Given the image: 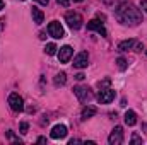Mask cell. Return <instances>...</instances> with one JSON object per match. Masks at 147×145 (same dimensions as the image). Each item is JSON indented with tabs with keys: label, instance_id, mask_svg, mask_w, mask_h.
Returning a JSON list of instances; mask_svg holds the SVG:
<instances>
[{
	"label": "cell",
	"instance_id": "obj_11",
	"mask_svg": "<svg viewBox=\"0 0 147 145\" xmlns=\"http://www.w3.org/2000/svg\"><path fill=\"white\" fill-rule=\"evenodd\" d=\"M87 29H89V31H96V33L101 34V36H106V29H105L103 22H99V21H96V19H92V21L87 22Z\"/></svg>",
	"mask_w": 147,
	"mask_h": 145
},
{
	"label": "cell",
	"instance_id": "obj_29",
	"mask_svg": "<svg viewBox=\"0 0 147 145\" xmlns=\"http://www.w3.org/2000/svg\"><path fill=\"white\" fill-rule=\"evenodd\" d=\"M144 130H146V133H147V125H144Z\"/></svg>",
	"mask_w": 147,
	"mask_h": 145
},
{
	"label": "cell",
	"instance_id": "obj_21",
	"mask_svg": "<svg viewBox=\"0 0 147 145\" xmlns=\"http://www.w3.org/2000/svg\"><path fill=\"white\" fill-rule=\"evenodd\" d=\"M19 128H21V133H28V130H29V125H28L26 121H22Z\"/></svg>",
	"mask_w": 147,
	"mask_h": 145
},
{
	"label": "cell",
	"instance_id": "obj_3",
	"mask_svg": "<svg viewBox=\"0 0 147 145\" xmlns=\"http://www.w3.org/2000/svg\"><path fill=\"white\" fill-rule=\"evenodd\" d=\"M65 21H67V24H69V28L70 29H80L82 28V15L79 14V12H67L65 14Z\"/></svg>",
	"mask_w": 147,
	"mask_h": 145
},
{
	"label": "cell",
	"instance_id": "obj_6",
	"mask_svg": "<svg viewBox=\"0 0 147 145\" xmlns=\"http://www.w3.org/2000/svg\"><path fill=\"white\" fill-rule=\"evenodd\" d=\"M108 144L110 145H120L123 144V128L121 126H115L113 132L108 137Z\"/></svg>",
	"mask_w": 147,
	"mask_h": 145
},
{
	"label": "cell",
	"instance_id": "obj_7",
	"mask_svg": "<svg viewBox=\"0 0 147 145\" xmlns=\"http://www.w3.org/2000/svg\"><path fill=\"white\" fill-rule=\"evenodd\" d=\"M115 91L113 89H101L99 91V94H98V101H99V104H110L111 101L115 99Z\"/></svg>",
	"mask_w": 147,
	"mask_h": 145
},
{
	"label": "cell",
	"instance_id": "obj_27",
	"mask_svg": "<svg viewBox=\"0 0 147 145\" xmlns=\"http://www.w3.org/2000/svg\"><path fill=\"white\" fill-rule=\"evenodd\" d=\"M38 142H39V144H45V142H46V138H45V137H39V138H38Z\"/></svg>",
	"mask_w": 147,
	"mask_h": 145
},
{
	"label": "cell",
	"instance_id": "obj_1",
	"mask_svg": "<svg viewBox=\"0 0 147 145\" xmlns=\"http://www.w3.org/2000/svg\"><path fill=\"white\" fill-rule=\"evenodd\" d=\"M115 15L116 19L125 24V26H137L142 22V14L140 10L128 0H121V3L115 9Z\"/></svg>",
	"mask_w": 147,
	"mask_h": 145
},
{
	"label": "cell",
	"instance_id": "obj_23",
	"mask_svg": "<svg viewBox=\"0 0 147 145\" xmlns=\"http://www.w3.org/2000/svg\"><path fill=\"white\" fill-rule=\"evenodd\" d=\"M140 7H142V9L147 12V0H142V2H140Z\"/></svg>",
	"mask_w": 147,
	"mask_h": 145
},
{
	"label": "cell",
	"instance_id": "obj_30",
	"mask_svg": "<svg viewBox=\"0 0 147 145\" xmlns=\"http://www.w3.org/2000/svg\"><path fill=\"white\" fill-rule=\"evenodd\" d=\"M74 2H82V0H74Z\"/></svg>",
	"mask_w": 147,
	"mask_h": 145
},
{
	"label": "cell",
	"instance_id": "obj_28",
	"mask_svg": "<svg viewBox=\"0 0 147 145\" xmlns=\"http://www.w3.org/2000/svg\"><path fill=\"white\" fill-rule=\"evenodd\" d=\"M3 7H5V3H3V2H2V0H0V10H2V9H3Z\"/></svg>",
	"mask_w": 147,
	"mask_h": 145
},
{
	"label": "cell",
	"instance_id": "obj_12",
	"mask_svg": "<svg viewBox=\"0 0 147 145\" xmlns=\"http://www.w3.org/2000/svg\"><path fill=\"white\" fill-rule=\"evenodd\" d=\"M135 44H137L135 39H125V41H120V43H118V50H120V51L135 50Z\"/></svg>",
	"mask_w": 147,
	"mask_h": 145
},
{
	"label": "cell",
	"instance_id": "obj_17",
	"mask_svg": "<svg viewBox=\"0 0 147 145\" xmlns=\"http://www.w3.org/2000/svg\"><path fill=\"white\" fill-rule=\"evenodd\" d=\"M57 44H53V43H48L46 46H45V51H46V55H55L57 53Z\"/></svg>",
	"mask_w": 147,
	"mask_h": 145
},
{
	"label": "cell",
	"instance_id": "obj_22",
	"mask_svg": "<svg viewBox=\"0 0 147 145\" xmlns=\"http://www.w3.org/2000/svg\"><path fill=\"white\" fill-rule=\"evenodd\" d=\"M60 5H63V7H69V3H70V0H57Z\"/></svg>",
	"mask_w": 147,
	"mask_h": 145
},
{
	"label": "cell",
	"instance_id": "obj_20",
	"mask_svg": "<svg viewBox=\"0 0 147 145\" xmlns=\"http://www.w3.org/2000/svg\"><path fill=\"white\" fill-rule=\"evenodd\" d=\"M130 144H142V138H140L137 133H134V135H132V140H130Z\"/></svg>",
	"mask_w": 147,
	"mask_h": 145
},
{
	"label": "cell",
	"instance_id": "obj_25",
	"mask_svg": "<svg viewBox=\"0 0 147 145\" xmlns=\"http://www.w3.org/2000/svg\"><path fill=\"white\" fill-rule=\"evenodd\" d=\"M75 79H77V80H82V79H84V73H77Z\"/></svg>",
	"mask_w": 147,
	"mask_h": 145
},
{
	"label": "cell",
	"instance_id": "obj_13",
	"mask_svg": "<svg viewBox=\"0 0 147 145\" xmlns=\"http://www.w3.org/2000/svg\"><path fill=\"white\" fill-rule=\"evenodd\" d=\"M31 15H33V22H36L38 26H39V24H43L45 15H43V12H41L38 7H33V9H31Z\"/></svg>",
	"mask_w": 147,
	"mask_h": 145
},
{
	"label": "cell",
	"instance_id": "obj_16",
	"mask_svg": "<svg viewBox=\"0 0 147 145\" xmlns=\"http://www.w3.org/2000/svg\"><path fill=\"white\" fill-rule=\"evenodd\" d=\"M65 82H67V75L63 72L57 73L55 75V79H53V84H55V87H60V85H65Z\"/></svg>",
	"mask_w": 147,
	"mask_h": 145
},
{
	"label": "cell",
	"instance_id": "obj_31",
	"mask_svg": "<svg viewBox=\"0 0 147 145\" xmlns=\"http://www.w3.org/2000/svg\"><path fill=\"white\" fill-rule=\"evenodd\" d=\"M146 55H147V51H146Z\"/></svg>",
	"mask_w": 147,
	"mask_h": 145
},
{
	"label": "cell",
	"instance_id": "obj_4",
	"mask_svg": "<svg viewBox=\"0 0 147 145\" xmlns=\"http://www.w3.org/2000/svg\"><path fill=\"white\" fill-rule=\"evenodd\" d=\"M9 106H10L12 111L21 113V111H24V101H22V97H21L17 92H12V94L9 96Z\"/></svg>",
	"mask_w": 147,
	"mask_h": 145
},
{
	"label": "cell",
	"instance_id": "obj_14",
	"mask_svg": "<svg viewBox=\"0 0 147 145\" xmlns=\"http://www.w3.org/2000/svg\"><path fill=\"white\" fill-rule=\"evenodd\" d=\"M125 123H127L128 126H134V125L137 123V114H135V111L128 109V111L125 113Z\"/></svg>",
	"mask_w": 147,
	"mask_h": 145
},
{
	"label": "cell",
	"instance_id": "obj_18",
	"mask_svg": "<svg viewBox=\"0 0 147 145\" xmlns=\"http://www.w3.org/2000/svg\"><path fill=\"white\" fill-rule=\"evenodd\" d=\"M116 65H118V68L123 72V70H127V67H128V63H127V60L123 58V56H120V58H116Z\"/></svg>",
	"mask_w": 147,
	"mask_h": 145
},
{
	"label": "cell",
	"instance_id": "obj_9",
	"mask_svg": "<svg viewBox=\"0 0 147 145\" xmlns=\"http://www.w3.org/2000/svg\"><path fill=\"white\" fill-rule=\"evenodd\" d=\"M89 65V55L86 51H80L75 58H74V67L75 68H86Z\"/></svg>",
	"mask_w": 147,
	"mask_h": 145
},
{
	"label": "cell",
	"instance_id": "obj_26",
	"mask_svg": "<svg viewBox=\"0 0 147 145\" xmlns=\"http://www.w3.org/2000/svg\"><path fill=\"white\" fill-rule=\"evenodd\" d=\"M79 142H80V140H77V138H72V140H70L69 144H70V145H74V144H79Z\"/></svg>",
	"mask_w": 147,
	"mask_h": 145
},
{
	"label": "cell",
	"instance_id": "obj_19",
	"mask_svg": "<svg viewBox=\"0 0 147 145\" xmlns=\"http://www.w3.org/2000/svg\"><path fill=\"white\" fill-rule=\"evenodd\" d=\"M7 137H9L12 142H16V144H22V142L17 138V137H14V132H12V130H9V132H7Z\"/></svg>",
	"mask_w": 147,
	"mask_h": 145
},
{
	"label": "cell",
	"instance_id": "obj_24",
	"mask_svg": "<svg viewBox=\"0 0 147 145\" xmlns=\"http://www.w3.org/2000/svg\"><path fill=\"white\" fill-rule=\"evenodd\" d=\"M38 3H41V5H48V2H50V0H36Z\"/></svg>",
	"mask_w": 147,
	"mask_h": 145
},
{
	"label": "cell",
	"instance_id": "obj_8",
	"mask_svg": "<svg viewBox=\"0 0 147 145\" xmlns=\"http://www.w3.org/2000/svg\"><path fill=\"white\" fill-rule=\"evenodd\" d=\"M74 55V50L72 46H62L60 50H58V53H57V56H58V60H60V63H69L70 62V58H72Z\"/></svg>",
	"mask_w": 147,
	"mask_h": 145
},
{
	"label": "cell",
	"instance_id": "obj_2",
	"mask_svg": "<svg viewBox=\"0 0 147 145\" xmlns=\"http://www.w3.org/2000/svg\"><path fill=\"white\" fill-rule=\"evenodd\" d=\"M74 94L77 96V99H79L80 103H89V101H92V97H94L92 91H91L87 85H75V87H74Z\"/></svg>",
	"mask_w": 147,
	"mask_h": 145
},
{
	"label": "cell",
	"instance_id": "obj_10",
	"mask_svg": "<svg viewBox=\"0 0 147 145\" xmlns=\"http://www.w3.org/2000/svg\"><path fill=\"white\" fill-rule=\"evenodd\" d=\"M50 137L55 138V140H58V138H65V137H67V126H65V125H55V126L51 128Z\"/></svg>",
	"mask_w": 147,
	"mask_h": 145
},
{
	"label": "cell",
	"instance_id": "obj_15",
	"mask_svg": "<svg viewBox=\"0 0 147 145\" xmlns=\"http://www.w3.org/2000/svg\"><path fill=\"white\" fill-rule=\"evenodd\" d=\"M96 113H98L96 108H92V106H84V108H82V113H80V116H82V119H89V118H92Z\"/></svg>",
	"mask_w": 147,
	"mask_h": 145
},
{
	"label": "cell",
	"instance_id": "obj_5",
	"mask_svg": "<svg viewBox=\"0 0 147 145\" xmlns=\"http://www.w3.org/2000/svg\"><path fill=\"white\" fill-rule=\"evenodd\" d=\"M48 34L51 38H55V39H62L65 36V31H63V28L58 21H53V22L48 24Z\"/></svg>",
	"mask_w": 147,
	"mask_h": 145
}]
</instances>
